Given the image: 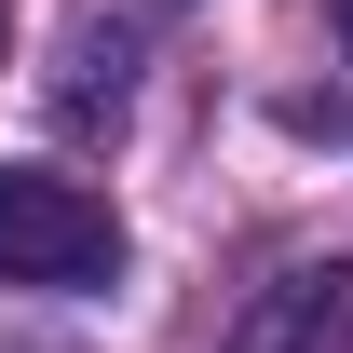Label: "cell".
<instances>
[{"mask_svg": "<svg viewBox=\"0 0 353 353\" xmlns=\"http://www.w3.org/2000/svg\"><path fill=\"white\" fill-rule=\"evenodd\" d=\"M123 272V218L82 176L0 163V285H109Z\"/></svg>", "mask_w": 353, "mask_h": 353, "instance_id": "1", "label": "cell"}, {"mask_svg": "<svg viewBox=\"0 0 353 353\" xmlns=\"http://www.w3.org/2000/svg\"><path fill=\"white\" fill-rule=\"evenodd\" d=\"M123 68H136L123 28H68V82L54 95H68V109H123Z\"/></svg>", "mask_w": 353, "mask_h": 353, "instance_id": "2", "label": "cell"}, {"mask_svg": "<svg viewBox=\"0 0 353 353\" xmlns=\"http://www.w3.org/2000/svg\"><path fill=\"white\" fill-rule=\"evenodd\" d=\"M340 54H353V0H340Z\"/></svg>", "mask_w": 353, "mask_h": 353, "instance_id": "3", "label": "cell"}]
</instances>
